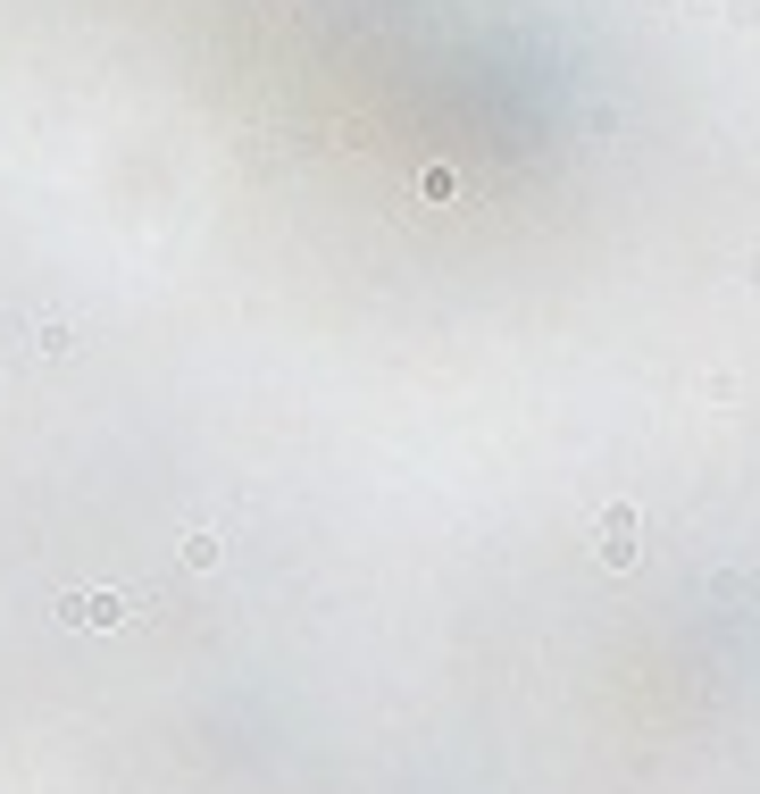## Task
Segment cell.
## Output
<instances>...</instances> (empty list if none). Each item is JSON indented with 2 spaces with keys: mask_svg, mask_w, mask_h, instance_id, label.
Wrapping results in <instances>:
<instances>
[{
  "mask_svg": "<svg viewBox=\"0 0 760 794\" xmlns=\"http://www.w3.org/2000/svg\"><path fill=\"white\" fill-rule=\"evenodd\" d=\"M134 611H151V594H117V586H76V594H59V619L67 627H126Z\"/></svg>",
  "mask_w": 760,
  "mask_h": 794,
  "instance_id": "1",
  "label": "cell"
},
{
  "mask_svg": "<svg viewBox=\"0 0 760 794\" xmlns=\"http://www.w3.org/2000/svg\"><path fill=\"white\" fill-rule=\"evenodd\" d=\"M218 552H226V544H218L209 527H193V535H184V560H193V569H218Z\"/></svg>",
  "mask_w": 760,
  "mask_h": 794,
  "instance_id": "3",
  "label": "cell"
},
{
  "mask_svg": "<svg viewBox=\"0 0 760 794\" xmlns=\"http://www.w3.org/2000/svg\"><path fill=\"white\" fill-rule=\"evenodd\" d=\"M635 535H644V519H635V502H610L602 519H593V560H602V569H635Z\"/></svg>",
  "mask_w": 760,
  "mask_h": 794,
  "instance_id": "2",
  "label": "cell"
},
{
  "mask_svg": "<svg viewBox=\"0 0 760 794\" xmlns=\"http://www.w3.org/2000/svg\"><path fill=\"white\" fill-rule=\"evenodd\" d=\"M34 352H51V360H67V352H76V326H59V318H51V326H42V335H34Z\"/></svg>",
  "mask_w": 760,
  "mask_h": 794,
  "instance_id": "4",
  "label": "cell"
}]
</instances>
